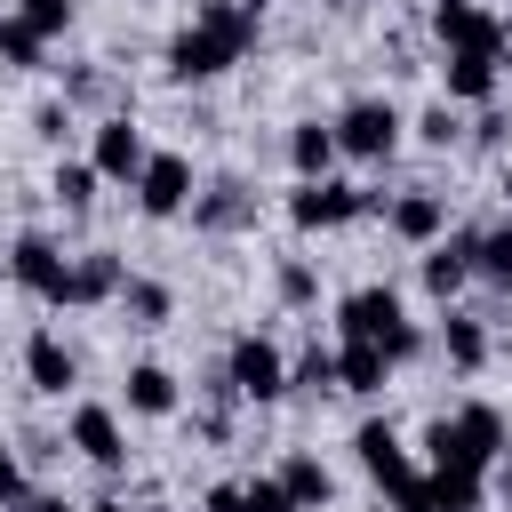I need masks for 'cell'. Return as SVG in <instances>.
I'll use <instances>...</instances> for the list:
<instances>
[{
  "label": "cell",
  "mask_w": 512,
  "mask_h": 512,
  "mask_svg": "<svg viewBox=\"0 0 512 512\" xmlns=\"http://www.w3.org/2000/svg\"><path fill=\"white\" fill-rule=\"evenodd\" d=\"M376 208H384V192H360V184H344V176H312V184L288 192V224H296V232H344V224H360V216H376Z\"/></svg>",
  "instance_id": "6"
},
{
  "label": "cell",
  "mask_w": 512,
  "mask_h": 512,
  "mask_svg": "<svg viewBox=\"0 0 512 512\" xmlns=\"http://www.w3.org/2000/svg\"><path fill=\"white\" fill-rule=\"evenodd\" d=\"M8 16H16V24H32L40 40H56V32L72 24V0H8Z\"/></svg>",
  "instance_id": "32"
},
{
  "label": "cell",
  "mask_w": 512,
  "mask_h": 512,
  "mask_svg": "<svg viewBox=\"0 0 512 512\" xmlns=\"http://www.w3.org/2000/svg\"><path fill=\"white\" fill-rule=\"evenodd\" d=\"M200 232H240V224H256V192L240 184V176H216L208 192H192V208H184Z\"/></svg>",
  "instance_id": "16"
},
{
  "label": "cell",
  "mask_w": 512,
  "mask_h": 512,
  "mask_svg": "<svg viewBox=\"0 0 512 512\" xmlns=\"http://www.w3.org/2000/svg\"><path fill=\"white\" fill-rule=\"evenodd\" d=\"M280 488H288V496H296V504H304V512H320V504H328V496H336V472H328V464H320V456H312V448H296V456H288V464H280Z\"/></svg>",
  "instance_id": "24"
},
{
  "label": "cell",
  "mask_w": 512,
  "mask_h": 512,
  "mask_svg": "<svg viewBox=\"0 0 512 512\" xmlns=\"http://www.w3.org/2000/svg\"><path fill=\"white\" fill-rule=\"evenodd\" d=\"M328 8H344V0H328Z\"/></svg>",
  "instance_id": "43"
},
{
  "label": "cell",
  "mask_w": 512,
  "mask_h": 512,
  "mask_svg": "<svg viewBox=\"0 0 512 512\" xmlns=\"http://www.w3.org/2000/svg\"><path fill=\"white\" fill-rule=\"evenodd\" d=\"M256 32H264L256 8H240V0H192V24L168 32L160 64H168L176 88H200V80H224V72L256 48Z\"/></svg>",
  "instance_id": "1"
},
{
  "label": "cell",
  "mask_w": 512,
  "mask_h": 512,
  "mask_svg": "<svg viewBox=\"0 0 512 512\" xmlns=\"http://www.w3.org/2000/svg\"><path fill=\"white\" fill-rule=\"evenodd\" d=\"M416 280H424V296L448 304V296L472 280V232H440V240L424 248V272H416Z\"/></svg>",
  "instance_id": "18"
},
{
  "label": "cell",
  "mask_w": 512,
  "mask_h": 512,
  "mask_svg": "<svg viewBox=\"0 0 512 512\" xmlns=\"http://www.w3.org/2000/svg\"><path fill=\"white\" fill-rule=\"evenodd\" d=\"M24 512H80V504H72V496H32Z\"/></svg>",
  "instance_id": "37"
},
{
  "label": "cell",
  "mask_w": 512,
  "mask_h": 512,
  "mask_svg": "<svg viewBox=\"0 0 512 512\" xmlns=\"http://www.w3.org/2000/svg\"><path fill=\"white\" fill-rule=\"evenodd\" d=\"M240 8H256V16H264V0H240Z\"/></svg>",
  "instance_id": "41"
},
{
  "label": "cell",
  "mask_w": 512,
  "mask_h": 512,
  "mask_svg": "<svg viewBox=\"0 0 512 512\" xmlns=\"http://www.w3.org/2000/svg\"><path fill=\"white\" fill-rule=\"evenodd\" d=\"M440 352H448L456 376H480V368H488V328H480L472 312H448V320H440Z\"/></svg>",
  "instance_id": "23"
},
{
  "label": "cell",
  "mask_w": 512,
  "mask_h": 512,
  "mask_svg": "<svg viewBox=\"0 0 512 512\" xmlns=\"http://www.w3.org/2000/svg\"><path fill=\"white\" fill-rule=\"evenodd\" d=\"M40 56H48V40L0 8V64H8V72H40Z\"/></svg>",
  "instance_id": "28"
},
{
  "label": "cell",
  "mask_w": 512,
  "mask_h": 512,
  "mask_svg": "<svg viewBox=\"0 0 512 512\" xmlns=\"http://www.w3.org/2000/svg\"><path fill=\"white\" fill-rule=\"evenodd\" d=\"M496 56H440V104H496Z\"/></svg>",
  "instance_id": "17"
},
{
  "label": "cell",
  "mask_w": 512,
  "mask_h": 512,
  "mask_svg": "<svg viewBox=\"0 0 512 512\" xmlns=\"http://www.w3.org/2000/svg\"><path fill=\"white\" fill-rule=\"evenodd\" d=\"M472 280H496L512 296V216L488 224V232H472Z\"/></svg>",
  "instance_id": "27"
},
{
  "label": "cell",
  "mask_w": 512,
  "mask_h": 512,
  "mask_svg": "<svg viewBox=\"0 0 512 512\" xmlns=\"http://www.w3.org/2000/svg\"><path fill=\"white\" fill-rule=\"evenodd\" d=\"M64 440H72L96 472H120V464H128V424H120V408H104V400H80L72 424H64Z\"/></svg>",
  "instance_id": "12"
},
{
  "label": "cell",
  "mask_w": 512,
  "mask_h": 512,
  "mask_svg": "<svg viewBox=\"0 0 512 512\" xmlns=\"http://www.w3.org/2000/svg\"><path fill=\"white\" fill-rule=\"evenodd\" d=\"M96 184H104V176H96L88 160H56V168H48V200H56L64 216H88V208H96Z\"/></svg>",
  "instance_id": "25"
},
{
  "label": "cell",
  "mask_w": 512,
  "mask_h": 512,
  "mask_svg": "<svg viewBox=\"0 0 512 512\" xmlns=\"http://www.w3.org/2000/svg\"><path fill=\"white\" fill-rule=\"evenodd\" d=\"M120 280H128V264H120L112 248H80V256H72V304H112Z\"/></svg>",
  "instance_id": "20"
},
{
  "label": "cell",
  "mask_w": 512,
  "mask_h": 512,
  "mask_svg": "<svg viewBox=\"0 0 512 512\" xmlns=\"http://www.w3.org/2000/svg\"><path fill=\"white\" fill-rule=\"evenodd\" d=\"M128 192H136V216H152V224H176V216L192 208L200 176H192V160H184V152H152V160H144V176H136Z\"/></svg>",
  "instance_id": "10"
},
{
  "label": "cell",
  "mask_w": 512,
  "mask_h": 512,
  "mask_svg": "<svg viewBox=\"0 0 512 512\" xmlns=\"http://www.w3.org/2000/svg\"><path fill=\"white\" fill-rule=\"evenodd\" d=\"M224 384H232V400L272 408V400H288V352L248 328V336H232V352H224Z\"/></svg>",
  "instance_id": "8"
},
{
  "label": "cell",
  "mask_w": 512,
  "mask_h": 512,
  "mask_svg": "<svg viewBox=\"0 0 512 512\" xmlns=\"http://www.w3.org/2000/svg\"><path fill=\"white\" fill-rule=\"evenodd\" d=\"M144 160H152V144H144V128H136L128 112H104V120L88 128V168H96L104 184H136Z\"/></svg>",
  "instance_id": "11"
},
{
  "label": "cell",
  "mask_w": 512,
  "mask_h": 512,
  "mask_svg": "<svg viewBox=\"0 0 512 512\" xmlns=\"http://www.w3.org/2000/svg\"><path fill=\"white\" fill-rule=\"evenodd\" d=\"M200 512H240V480H216V488L200 496Z\"/></svg>",
  "instance_id": "36"
},
{
  "label": "cell",
  "mask_w": 512,
  "mask_h": 512,
  "mask_svg": "<svg viewBox=\"0 0 512 512\" xmlns=\"http://www.w3.org/2000/svg\"><path fill=\"white\" fill-rule=\"evenodd\" d=\"M8 280H16L32 304L72 312V256H64L48 232H16V240H8Z\"/></svg>",
  "instance_id": "7"
},
{
  "label": "cell",
  "mask_w": 512,
  "mask_h": 512,
  "mask_svg": "<svg viewBox=\"0 0 512 512\" xmlns=\"http://www.w3.org/2000/svg\"><path fill=\"white\" fill-rule=\"evenodd\" d=\"M416 144L448 152V144H456V104H424V112H416Z\"/></svg>",
  "instance_id": "33"
},
{
  "label": "cell",
  "mask_w": 512,
  "mask_h": 512,
  "mask_svg": "<svg viewBox=\"0 0 512 512\" xmlns=\"http://www.w3.org/2000/svg\"><path fill=\"white\" fill-rule=\"evenodd\" d=\"M0 8H8V0H0Z\"/></svg>",
  "instance_id": "44"
},
{
  "label": "cell",
  "mask_w": 512,
  "mask_h": 512,
  "mask_svg": "<svg viewBox=\"0 0 512 512\" xmlns=\"http://www.w3.org/2000/svg\"><path fill=\"white\" fill-rule=\"evenodd\" d=\"M336 344H376L392 368L400 360H416V320H408V304H400V288H384V280H368V288H352L344 304H336Z\"/></svg>",
  "instance_id": "2"
},
{
  "label": "cell",
  "mask_w": 512,
  "mask_h": 512,
  "mask_svg": "<svg viewBox=\"0 0 512 512\" xmlns=\"http://www.w3.org/2000/svg\"><path fill=\"white\" fill-rule=\"evenodd\" d=\"M352 456H360V472L384 488V504H392V512H432V496H424V472H416V456L400 448V432H392L384 416H368V424L352 432Z\"/></svg>",
  "instance_id": "4"
},
{
  "label": "cell",
  "mask_w": 512,
  "mask_h": 512,
  "mask_svg": "<svg viewBox=\"0 0 512 512\" xmlns=\"http://www.w3.org/2000/svg\"><path fill=\"white\" fill-rule=\"evenodd\" d=\"M120 408H128V416H152V424H168V416L184 408V384H176L160 360H136V368L120 376Z\"/></svg>",
  "instance_id": "15"
},
{
  "label": "cell",
  "mask_w": 512,
  "mask_h": 512,
  "mask_svg": "<svg viewBox=\"0 0 512 512\" xmlns=\"http://www.w3.org/2000/svg\"><path fill=\"white\" fill-rule=\"evenodd\" d=\"M288 168H296V184L336 176V128H328V120H296V128H288Z\"/></svg>",
  "instance_id": "19"
},
{
  "label": "cell",
  "mask_w": 512,
  "mask_h": 512,
  "mask_svg": "<svg viewBox=\"0 0 512 512\" xmlns=\"http://www.w3.org/2000/svg\"><path fill=\"white\" fill-rule=\"evenodd\" d=\"M32 504V488H24V464H16V448H0V512H24Z\"/></svg>",
  "instance_id": "34"
},
{
  "label": "cell",
  "mask_w": 512,
  "mask_h": 512,
  "mask_svg": "<svg viewBox=\"0 0 512 512\" xmlns=\"http://www.w3.org/2000/svg\"><path fill=\"white\" fill-rule=\"evenodd\" d=\"M240 512H304V504L280 488V472H256V480H240Z\"/></svg>",
  "instance_id": "31"
},
{
  "label": "cell",
  "mask_w": 512,
  "mask_h": 512,
  "mask_svg": "<svg viewBox=\"0 0 512 512\" xmlns=\"http://www.w3.org/2000/svg\"><path fill=\"white\" fill-rule=\"evenodd\" d=\"M112 304H120V312H128V320H136V328H160V320H168V312H176V296H168V280H144V272H128V280H120V296H112Z\"/></svg>",
  "instance_id": "26"
},
{
  "label": "cell",
  "mask_w": 512,
  "mask_h": 512,
  "mask_svg": "<svg viewBox=\"0 0 512 512\" xmlns=\"http://www.w3.org/2000/svg\"><path fill=\"white\" fill-rule=\"evenodd\" d=\"M272 288H280V304H288V312L320 304V272H312L304 256H280V280H272Z\"/></svg>",
  "instance_id": "30"
},
{
  "label": "cell",
  "mask_w": 512,
  "mask_h": 512,
  "mask_svg": "<svg viewBox=\"0 0 512 512\" xmlns=\"http://www.w3.org/2000/svg\"><path fill=\"white\" fill-rule=\"evenodd\" d=\"M32 136L64 152V136H72V104H40V112H32Z\"/></svg>",
  "instance_id": "35"
},
{
  "label": "cell",
  "mask_w": 512,
  "mask_h": 512,
  "mask_svg": "<svg viewBox=\"0 0 512 512\" xmlns=\"http://www.w3.org/2000/svg\"><path fill=\"white\" fill-rule=\"evenodd\" d=\"M328 128H336V160H360V168H384L400 152V136H408V120H400L392 96H352Z\"/></svg>",
  "instance_id": "5"
},
{
  "label": "cell",
  "mask_w": 512,
  "mask_h": 512,
  "mask_svg": "<svg viewBox=\"0 0 512 512\" xmlns=\"http://www.w3.org/2000/svg\"><path fill=\"white\" fill-rule=\"evenodd\" d=\"M288 392H336V344H312L288 360Z\"/></svg>",
  "instance_id": "29"
},
{
  "label": "cell",
  "mask_w": 512,
  "mask_h": 512,
  "mask_svg": "<svg viewBox=\"0 0 512 512\" xmlns=\"http://www.w3.org/2000/svg\"><path fill=\"white\" fill-rule=\"evenodd\" d=\"M80 512H128V504H120V496H96V504H80Z\"/></svg>",
  "instance_id": "39"
},
{
  "label": "cell",
  "mask_w": 512,
  "mask_h": 512,
  "mask_svg": "<svg viewBox=\"0 0 512 512\" xmlns=\"http://www.w3.org/2000/svg\"><path fill=\"white\" fill-rule=\"evenodd\" d=\"M144 512H176V504H144Z\"/></svg>",
  "instance_id": "42"
},
{
  "label": "cell",
  "mask_w": 512,
  "mask_h": 512,
  "mask_svg": "<svg viewBox=\"0 0 512 512\" xmlns=\"http://www.w3.org/2000/svg\"><path fill=\"white\" fill-rule=\"evenodd\" d=\"M392 384V360L376 352V344H336V392H352V400H376Z\"/></svg>",
  "instance_id": "21"
},
{
  "label": "cell",
  "mask_w": 512,
  "mask_h": 512,
  "mask_svg": "<svg viewBox=\"0 0 512 512\" xmlns=\"http://www.w3.org/2000/svg\"><path fill=\"white\" fill-rule=\"evenodd\" d=\"M24 384H32L40 400H64V392L80 384V352H72L56 328H32V336H24Z\"/></svg>",
  "instance_id": "14"
},
{
  "label": "cell",
  "mask_w": 512,
  "mask_h": 512,
  "mask_svg": "<svg viewBox=\"0 0 512 512\" xmlns=\"http://www.w3.org/2000/svg\"><path fill=\"white\" fill-rule=\"evenodd\" d=\"M496 192H504V216H512V168H504V176H496Z\"/></svg>",
  "instance_id": "40"
},
{
  "label": "cell",
  "mask_w": 512,
  "mask_h": 512,
  "mask_svg": "<svg viewBox=\"0 0 512 512\" xmlns=\"http://www.w3.org/2000/svg\"><path fill=\"white\" fill-rule=\"evenodd\" d=\"M424 496H432V512H480V504H488V472L432 464V472H424Z\"/></svg>",
  "instance_id": "22"
},
{
  "label": "cell",
  "mask_w": 512,
  "mask_h": 512,
  "mask_svg": "<svg viewBox=\"0 0 512 512\" xmlns=\"http://www.w3.org/2000/svg\"><path fill=\"white\" fill-rule=\"evenodd\" d=\"M424 448H432V464H456V472H496V464H504V416H496L488 400H464L456 416H432Z\"/></svg>",
  "instance_id": "3"
},
{
  "label": "cell",
  "mask_w": 512,
  "mask_h": 512,
  "mask_svg": "<svg viewBox=\"0 0 512 512\" xmlns=\"http://www.w3.org/2000/svg\"><path fill=\"white\" fill-rule=\"evenodd\" d=\"M384 232H392V240H408V248H432V240L448 232V192H432V184L392 192V200H384Z\"/></svg>",
  "instance_id": "13"
},
{
  "label": "cell",
  "mask_w": 512,
  "mask_h": 512,
  "mask_svg": "<svg viewBox=\"0 0 512 512\" xmlns=\"http://www.w3.org/2000/svg\"><path fill=\"white\" fill-rule=\"evenodd\" d=\"M432 40H440V56H496V64L512 48L504 16L480 8V0H432Z\"/></svg>",
  "instance_id": "9"
},
{
  "label": "cell",
  "mask_w": 512,
  "mask_h": 512,
  "mask_svg": "<svg viewBox=\"0 0 512 512\" xmlns=\"http://www.w3.org/2000/svg\"><path fill=\"white\" fill-rule=\"evenodd\" d=\"M496 488H504V496H512V448H504V464H496Z\"/></svg>",
  "instance_id": "38"
}]
</instances>
